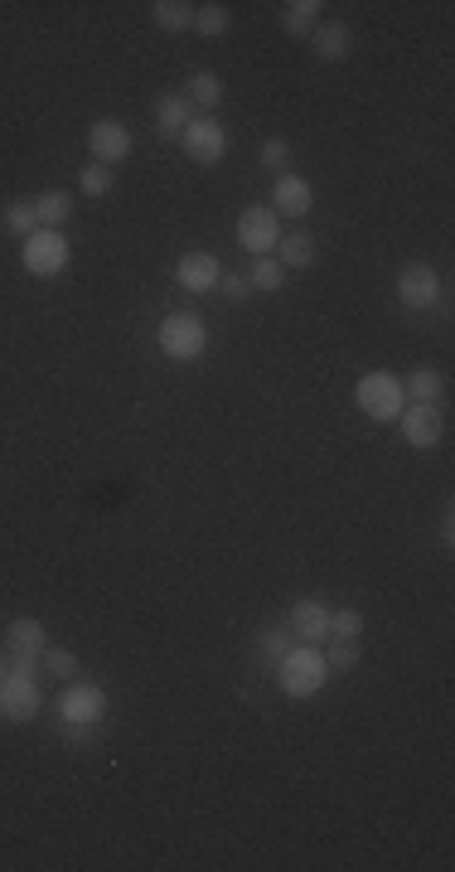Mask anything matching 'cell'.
<instances>
[{"instance_id": "6da1fadb", "label": "cell", "mask_w": 455, "mask_h": 872, "mask_svg": "<svg viewBox=\"0 0 455 872\" xmlns=\"http://www.w3.org/2000/svg\"><path fill=\"white\" fill-rule=\"evenodd\" d=\"M44 707L39 679H34V659H10V669L0 673V717L5 723H34Z\"/></svg>"}, {"instance_id": "7a4b0ae2", "label": "cell", "mask_w": 455, "mask_h": 872, "mask_svg": "<svg viewBox=\"0 0 455 872\" xmlns=\"http://www.w3.org/2000/svg\"><path fill=\"white\" fill-rule=\"evenodd\" d=\"M330 679V665H325L320 645H291L286 659L276 665V683H282L286 698H315Z\"/></svg>"}, {"instance_id": "3957f363", "label": "cell", "mask_w": 455, "mask_h": 872, "mask_svg": "<svg viewBox=\"0 0 455 872\" xmlns=\"http://www.w3.org/2000/svg\"><path fill=\"white\" fill-rule=\"evenodd\" d=\"M354 407L368 417V422H398V412L407 407V393H402V378L388 374V369H373L354 383Z\"/></svg>"}, {"instance_id": "277c9868", "label": "cell", "mask_w": 455, "mask_h": 872, "mask_svg": "<svg viewBox=\"0 0 455 872\" xmlns=\"http://www.w3.org/2000/svg\"><path fill=\"white\" fill-rule=\"evenodd\" d=\"M156 344L166 359H174V364H194V359H204V349H208V330L194 310H174V316L160 320Z\"/></svg>"}, {"instance_id": "5b68a950", "label": "cell", "mask_w": 455, "mask_h": 872, "mask_svg": "<svg viewBox=\"0 0 455 872\" xmlns=\"http://www.w3.org/2000/svg\"><path fill=\"white\" fill-rule=\"evenodd\" d=\"M132 150H136V136H132V126H126L122 116H98V122L88 126V156L98 160V166L116 170Z\"/></svg>"}, {"instance_id": "8992f818", "label": "cell", "mask_w": 455, "mask_h": 872, "mask_svg": "<svg viewBox=\"0 0 455 872\" xmlns=\"http://www.w3.org/2000/svg\"><path fill=\"white\" fill-rule=\"evenodd\" d=\"M20 262H25L30 276H58L68 267V238L54 228H34L20 248Z\"/></svg>"}, {"instance_id": "52a82bcc", "label": "cell", "mask_w": 455, "mask_h": 872, "mask_svg": "<svg viewBox=\"0 0 455 872\" xmlns=\"http://www.w3.org/2000/svg\"><path fill=\"white\" fill-rule=\"evenodd\" d=\"M393 286H398V301L407 310H436L441 306V272L431 262H407Z\"/></svg>"}, {"instance_id": "ba28073f", "label": "cell", "mask_w": 455, "mask_h": 872, "mask_svg": "<svg viewBox=\"0 0 455 872\" xmlns=\"http://www.w3.org/2000/svg\"><path fill=\"white\" fill-rule=\"evenodd\" d=\"M238 242L252 252V258H272L276 242H282V218L266 204H252L238 214Z\"/></svg>"}, {"instance_id": "9c48e42d", "label": "cell", "mask_w": 455, "mask_h": 872, "mask_svg": "<svg viewBox=\"0 0 455 872\" xmlns=\"http://www.w3.org/2000/svg\"><path fill=\"white\" fill-rule=\"evenodd\" d=\"M180 146H184V156H190L194 166H218L224 150H228V132H224L218 116H194V122L184 126Z\"/></svg>"}, {"instance_id": "30bf717a", "label": "cell", "mask_w": 455, "mask_h": 872, "mask_svg": "<svg viewBox=\"0 0 455 872\" xmlns=\"http://www.w3.org/2000/svg\"><path fill=\"white\" fill-rule=\"evenodd\" d=\"M398 427H402V441L412 451H431V446H441V437H446V417H441V407H431V403H407L398 412Z\"/></svg>"}, {"instance_id": "8fae6325", "label": "cell", "mask_w": 455, "mask_h": 872, "mask_svg": "<svg viewBox=\"0 0 455 872\" xmlns=\"http://www.w3.org/2000/svg\"><path fill=\"white\" fill-rule=\"evenodd\" d=\"M58 717L64 723H102L107 717V689L102 683H88V679H68L64 698H58Z\"/></svg>"}, {"instance_id": "7c38bea8", "label": "cell", "mask_w": 455, "mask_h": 872, "mask_svg": "<svg viewBox=\"0 0 455 872\" xmlns=\"http://www.w3.org/2000/svg\"><path fill=\"white\" fill-rule=\"evenodd\" d=\"M310 208H315V190H310L306 174H296V170L276 174L272 180V214L276 218H306Z\"/></svg>"}, {"instance_id": "4fadbf2b", "label": "cell", "mask_w": 455, "mask_h": 872, "mask_svg": "<svg viewBox=\"0 0 455 872\" xmlns=\"http://www.w3.org/2000/svg\"><path fill=\"white\" fill-rule=\"evenodd\" d=\"M286 631L296 635V645H325V639H330V607L315 601V597L296 601V607H291Z\"/></svg>"}, {"instance_id": "5bb4252c", "label": "cell", "mask_w": 455, "mask_h": 872, "mask_svg": "<svg viewBox=\"0 0 455 872\" xmlns=\"http://www.w3.org/2000/svg\"><path fill=\"white\" fill-rule=\"evenodd\" d=\"M218 276H224V267H218L214 252H184L180 267H174V282H180L184 291H194V296L218 291Z\"/></svg>"}, {"instance_id": "9a60e30c", "label": "cell", "mask_w": 455, "mask_h": 872, "mask_svg": "<svg viewBox=\"0 0 455 872\" xmlns=\"http://www.w3.org/2000/svg\"><path fill=\"white\" fill-rule=\"evenodd\" d=\"M310 54L325 58V64H344V58L354 54V30H349L344 20H325V25L310 30Z\"/></svg>"}, {"instance_id": "2e32d148", "label": "cell", "mask_w": 455, "mask_h": 872, "mask_svg": "<svg viewBox=\"0 0 455 872\" xmlns=\"http://www.w3.org/2000/svg\"><path fill=\"white\" fill-rule=\"evenodd\" d=\"M190 122H194V102L184 98V92H166V98L156 102V136L160 141H180Z\"/></svg>"}, {"instance_id": "e0dca14e", "label": "cell", "mask_w": 455, "mask_h": 872, "mask_svg": "<svg viewBox=\"0 0 455 872\" xmlns=\"http://www.w3.org/2000/svg\"><path fill=\"white\" fill-rule=\"evenodd\" d=\"M5 655L10 659H39L44 655V625L34 615H15L5 625Z\"/></svg>"}, {"instance_id": "ac0fdd59", "label": "cell", "mask_w": 455, "mask_h": 872, "mask_svg": "<svg viewBox=\"0 0 455 872\" xmlns=\"http://www.w3.org/2000/svg\"><path fill=\"white\" fill-rule=\"evenodd\" d=\"M320 258V242L310 238V233H282V242H276V262L286 267V272H306Z\"/></svg>"}, {"instance_id": "d6986e66", "label": "cell", "mask_w": 455, "mask_h": 872, "mask_svg": "<svg viewBox=\"0 0 455 872\" xmlns=\"http://www.w3.org/2000/svg\"><path fill=\"white\" fill-rule=\"evenodd\" d=\"M184 98H190L204 116H214V107L224 102V78H218L214 68H194L190 83H184Z\"/></svg>"}, {"instance_id": "ffe728a7", "label": "cell", "mask_w": 455, "mask_h": 872, "mask_svg": "<svg viewBox=\"0 0 455 872\" xmlns=\"http://www.w3.org/2000/svg\"><path fill=\"white\" fill-rule=\"evenodd\" d=\"M34 218H39V228L64 233V224L73 218V194H68V190H44V194H34Z\"/></svg>"}, {"instance_id": "44dd1931", "label": "cell", "mask_w": 455, "mask_h": 872, "mask_svg": "<svg viewBox=\"0 0 455 872\" xmlns=\"http://www.w3.org/2000/svg\"><path fill=\"white\" fill-rule=\"evenodd\" d=\"M325 0H286L282 5V30L296 34V39H310V30L320 25Z\"/></svg>"}, {"instance_id": "7402d4cb", "label": "cell", "mask_w": 455, "mask_h": 872, "mask_svg": "<svg viewBox=\"0 0 455 872\" xmlns=\"http://www.w3.org/2000/svg\"><path fill=\"white\" fill-rule=\"evenodd\" d=\"M402 393H407V403L441 407V398H446V378H441L436 369H412V374L402 378Z\"/></svg>"}, {"instance_id": "603a6c76", "label": "cell", "mask_w": 455, "mask_h": 872, "mask_svg": "<svg viewBox=\"0 0 455 872\" xmlns=\"http://www.w3.org/2000/svg\"><path fill=\"white\" fill-rule=\"evenodd\" d=\"M150 20H156V30H166V34H184V30H194V5L190 0H156V5H150Z\"/></svg>"}, {"instance_id": "cb8c5ba5", "label": "cell", "mask_w": 455, "mask_h": 872, "mask_svg": "<svg viewBox=\"0 0 455 872\" xmlns=\"http://www.w3.org/2000/svg\"><path fill=\"white\" fill-rule=\"evenodd\" d=\"M320 649H325V665H330V673L334 669L349 673V669H359V659H364V645H359V639H344V635H330Z\"/></svg>"}, {"instance_id": "d4e9b609", "label": "cell", "mask_w": 455, "mask_h": 872, "mask_svg": "<svg viewBox=\"0 0 455 872\" xmlns=\"http://www.w3.org/2000/svg\"><path fill=\"white\" fill-rule=\"evenodd\" d=\"M232 25V10L218 5V0H208V5H194V34H204V39H218V34H228Z\"/></svg>"}, {"instance_id": "484cf974", "label": "cell", "mask_w": 455, "mask_h": 872, "mask_svg": "<svg viewBox=\"0 0 455 872\" xmlns=\"http://www.w3.org/2000/svg\"><path fill=\"white\" fill-rule=\"evenodd\" d=\"M0 224L15 233L20 242H25L30 233L39 228V218H34V200H10V204H5V214H0Z\"/></svg>"}, {"instance_id": "4316f807", "label": "cell", "mask_w": 455, "mask_h": 872, "mask_svg": "<svg viewBox=\"0 0 455 872\" xmlns=\"http://www.w3.org/2000/svg\"><path fill=\"white\" fill-rule=\"evenodd\" d=\"M291 645H296V635H291L286 631V625H272V631H262V635H257V649H262V659H266V665H282V659H286V649Z\"/></svg>"}, {"instance_id": "83f0119b", "label": "cell", "mask_w": 455, "mask_h": 872, "mask_svg": "<svg viewBox=\"0 0 455 872\" xmlns=\"http://www.w3.org/2000/svg\"><path fill=\"white\" fill-rule=\"evenodd\" d=\"M252 291H282L286 286V267L276 258H252Z\"/></svg>"}, {"instance_id": "f1b7e54d", "label": "cell", "mask_w": 455, "mask_h": 872, "mask_svg": "<svg viewBox=\"0 0 455 872\" xmlns=\"http://www.w3.org/2000/svg\"><path fill=\"white\" fill-rule=\"evenodd\" d=\"M112 184H116V170H107V166H83V174H78V190H83L88 200L112 194Z\"/></svg>"}, {"instance_id": "f546056e", "label": "cell", "mask_w": 455, "mask_h": 872, "mask_svg": "<svg viewBox=\"0 0 455 872\" xmlns=\"http://www.w3.org/2000/svg\"><path fill=\"white\" fill-rule=\"evenodd\" d=\"M262 166L272 174L291 170V141H286V136H266V141H262Z\"/></svg>"}, {"instance_id": "4dcf8cb0", "label": "cell", "mask_w": 455, "mask_h": 872, "mask_svg": "<svg viewBox=\"0 0 455 872\" xmlns=\"http://www.w3.org/2000/svg\"><path fill=\"white\" fill-rule=\"evenodd\" d=\"M330 635H344V639H359V635H364V611H359V607H344V611H330Z\"/></svg>"}, {"instance_id": "1f68e13d", "label": "cell", "mask_w": 455, "mask_h": 872, "mask_svg": "<svg viewBox=\"0 0 455 872\" xmlns=\"http://www.w3.org/2000/svg\"><path fill=\"white\" fill-rule=\"evenodd\" d=\"M44 669L54 673V679H73L78 673V659H73V649H58V645H44Z\"/></svg>"}, {"instance_id": "d6a6232c", "label": "cell", "mask_w": 455, "mask_h": 872, "mask_svg": "<svg viewBox=\"0 0 455 872\" xmlns=\"http://www.w3.org/2000/svg\"><path fill=\"white\" fill-rule=\"evenodd\" d=\"M218 291H224V296L232 301V306H242V301L252 296V282L242 272H232V276H218Z\"/></svg>"}, {"instance_id": "836d02e7", "label": "cell", "mask_w": 455, "mask_h": 872, "mask_svg": "<svg viewBox=\"0 0 455 872\" xmlns=\"http://www.w3.org/2000/svg\"><path fill=\"white\" fill-rule=\"evenodd\" d=\"M441 548H455V519H451V505H446V519H441Z\"/></svg>"}]
</instances>
